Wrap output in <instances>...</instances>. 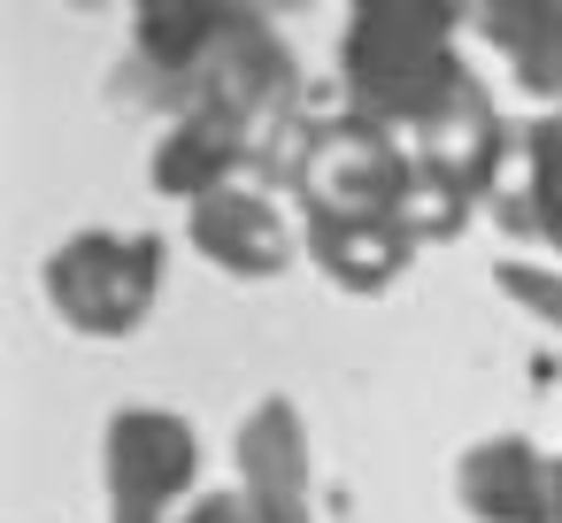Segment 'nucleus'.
<instances>
[{"instance_id":"obj_1","label":"nucleus","mask_w":562,"mask_h":523,"mask_svg":"<svg viewBox=\"0 0 562 523\" xmlns=\"http://www.w3.org/2000/svg\"><path fill=\"white\" fill-rule=\"evenodd\" d=\"M462 24H470L462 9H408V0L355 9L339 32V86L355 116H370L416 162L447 170L470 201H485L516 132L501 124L477 70L454 55Z\"/></svg>"},{"instance_id":"obj_2","label":"nucleus","mask_w":562,"mask_h":523,"mask_svg":"<svg viewBox=\"0 0 562 523\" xmlns=\"http://www.w3.org/2000/svg\"><path fill=\"white\" fill-rule=\"evenodd\" d=\"M132 109L155 116H193L216 109L232 124H247L262 139V185H285L293 139H301V62L293 47L270 32V16L255 9H193V0H170V9H139L132 16V62L109 86Z\"/></svg>"},{"instance_id":"obj_3","label":"nucleus","mask_w":562,"mask_h":523,"mask_svg":"<svg viewBox=\"0 0 562 523\" xmlns=\"http://www.w3.org/2000/svg\"><path fill=\"white\" fill-rule=\"evenodd\" d=\"M285 185L301 193V216H378V224H401L408 239H454L477 208L447 170L416 162L393 132H378L355 109L301 124Z\"/></svg>"},{"instance_id":"obj_4","label":"nucleus","mask_w":562,"mask_h":523,"mask_svg":"<svg viewBox=\"0 0 562 523\" xmlns=\"http://www.w3.org/2000/svg\"><path fill=\"white\" fill-rule=\"evenodd\" d=\"M55 316L86 339H124L147 323L162 293V239L155 231H78L40 270Z\"/></svg>"},{"instance_id":"obj_5","label":"nucleus","mask_w":562,"mask_h":523,"mask_svg":"<svg viewBox=\"0 0 562 523\" xmlns=\"http://www.w3.org/2000/svg\"><path fill=\"white\" fill-rule=\"evenodd\" d=\"M201 477V439L170 408H116L101 431V492L109 523H170V508Z\"/></svg>"},{"instance_id":"obj_6","label":"nucleus","mask_w":562,"mask_h":523,"mask_svg":"<svg viewBox=\"0 0 562 523\" xmlns=\"http://www.w3.org/2000/svg\"><path fill=\"white\" fill-rule=\"evenodd\" d=\"M232 454H239V500L255 508V523H316L308 515V431L285 393L247 408Z\"/></svg>"},{"instance_id":"obj_7","label":"nucleus","mask_w":562,"mask_h":523,"mask_svg":"<svg viewBox=\"0 0 562 523\" xmlns=\"http://www.w3.org/2000/svg\"><path fill=\"white\" fill-rule=\"evenodd\" d=\"M247 170L262 178V139H255L247 124L216 116V109H193V116L162 124L155 162H147V185H155L162 201H193V208H201L209 193L247 185Z\"/></svg>"},{"instance_id":"obj_8","label":"nucleus","mask_w":562,"mask_h":523,"mask_svg":"<svg viewBox=\"0 0 562 523\" xmlns=\"http://www.w3.org/2000/svg\"><path fill=\"white\" fill-rule=\"evenodd\" d=\"M485 216L516 239H539L562 270V109L531 116L516 139H508V162L485 193Z\"/></svg>"},{"instance_id":"obj_9","label":"nucleus","mask_w":562,"mask_h":523,"mask_svg":"<svg viewBox=\"0 0 562 523\" xmlns=\"http://www.w3.org/2000/svg\"><path fill=\"white\" fill-rule=\"evenodd\" d=\"M454 500L477 523H554V462L531 439H477L454 462Z\"/></svg>"},{"instance_id":"obj_10","label":"nucleus","mask_w":562,"mask_h":523,"mask_svg":"<svg viewBox=\"0 0 562 523\" xmlns=\"http://www.w3.org/2000/svg\"><path fill=\"white\" fill-rule=\"evenodd\" d=\"M193 247L224 277H278L293 262V224L278 216L262 185H224L193 208Z\"/></svg>"},{"instance_id":"obj_11","label":"nucleus","mask_w":562,"mask_h":523,"mask_svg":"<svg viewBox=\"0 0 562 523\" xmlns=\"http://www.w3.org/2000/svg\"><path fill=\"white\" fill-rule=\"evenodd\" d=\"M470 24L539 109H562V0H493Z\"/></svg>"},{"instance_id":"obj_12","label":"nucleus","mask_w":562,"mask_h":523,"mask_svg":"<svg viewBox=\"0 0 562 523\" xmlns=\"http://www.w3.org/2000/svg\"><path fill=\"white\" fill-rule=\"evenodd\" d=\"M301 239L339 293H385L416 254V239L401 224H378V216H301Z\"/></svg>"},{"instance_id":"obj_13","label":"nucleus","mask_w":562,"mask_h":523,"mask_svg":"<svg viewBox=\"0 0 562 523\" xmlns=\"http://www.w3.org/2000/svg\"><path fill=\"white\" fill-rule=\"evenodd\" d=\"M493 285H501L516 308H531L539 323H554V331H562V270H539V262H501V270H493Z\"/></svg>"},{"instance_id":"obj_14","label":"nucleus","mask_w":562,"mask_h":523,"mask_svg":"<svg viewBox=\"0 0 562 523\" xmlns=\"http://www.w3.org/2000/svg\"><path fill=\"white\" fill-rule=\"evenodd\" d=\"M178 523H255V508H247L239 492H201V500H193Z\"/></svg>"},{"instance_id":"obj_15","label":"nucleus","mask_w":562,"mask_h":523,"mask_svg":"<svg viewBox=\"0 0 562 523\" xmlns=\"http://www.w3.org/2000/svg\"><path fill=\"white\" fill-rule=\"evenodd\" d=\"M554 523H562V462H554Z\"/></svg>"}]
</instances>
